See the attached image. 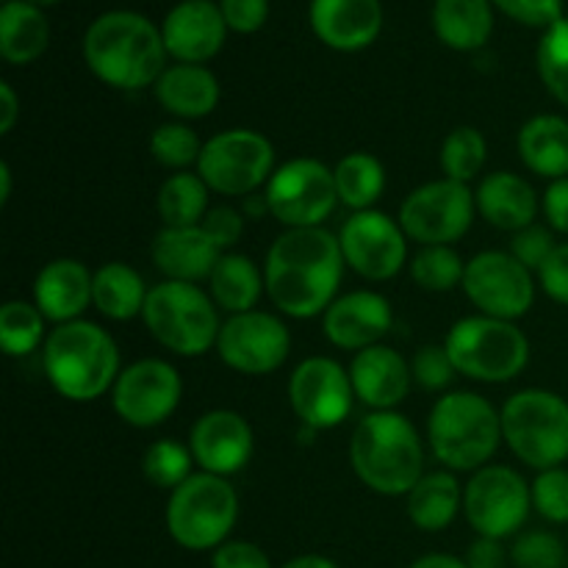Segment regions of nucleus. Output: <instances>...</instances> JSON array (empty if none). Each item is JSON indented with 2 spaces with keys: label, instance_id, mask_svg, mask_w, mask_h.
Masks as SVG:
<instances>
[{
  "label": "nucleus",
  "instance_id": "1",
  "mask_svg": "<svg viewBox=\"0 0 568 568\" xmlns=\"http://www.w3.org/2000/svg\"><path fill=\"white\" fill-rule=\"evenodd\" d=\"M344 266L342 244L327 227H286L266 250V297L283 316L314 320L336 300Z\"/></svg>",
  "mask_w": 568,
  "mask_h": 568
},
{
  "label": "nucleus",
  "instance_id": "2",
  "mask_svg": "<svg viewBox=\"0 0 568 568\" xmlns=\"http://www.w3.org/2000/svg\"><path fill=\"white\" fill-rule=\"evenodd\" d=\"M166 55L161 28L136 11H105L83 33V61L92 75L122 92L155 87Z\"/></svg>",
  "mask_w": 568,
  "mask_h": 568
},
{
  "label": "nucleus",
  "instance_id": "3",
  "mask_svg": "<svg viewBox=\"0 0 568 568\" xmlns=\"http://www.w3.org/2000/svg\"><path fill=\"white\" fill-rule=\"evenodd\" d=\"M349 466L369 491L408 497L425 477V447L419 430L397 410H372L349 438Z\"/></svg>",
  "mask_w": 568,
  "mask_h": 568
},
{
  "label": "nucleus",
  "instance_id": "4",
  "mask_svg": "<svg viewBox=\"0 0 568 568\" xmlns=\"http://www.w3.org/2000/svg\"><path fill=\"white\" fill-rule=\"evenodd\" d=\"M44 377L70 403H94L120 377V349L109 331L89 320L55 325L44 338Z\"/></svg>",
  "mask_w": 568,
  "mask_h": 568
},
{
  "label": "nucleus",
  "instance_id": "5",
  "mask_svg": "<svg viewBox=\"0 0 568 568\" xmlns=\"http://www.w3.org/2000/svg\"><path fill=\"white\" fill-rule=\"evenodd\" d=\"M427 442L444 469H483L503 444V410L477 392L444 394L427 416Z\"/></svg>",
  "mask_w": 568,
  "mask_h": 568
},
{
  "label": "nucleus",
  "instance_id": "6",
  "mask_svg": "<svg viewBox=\"0 0 568 568\" xmlns=\"http://www.w3.org/2000/svg\"><path fill=\"white\" fill-rule=\"evenodd\" d=\"M142 320L150 336L181 358H197L216 349L222 331L220 308L197 283H155L144 303Z\"/></svg>",
  "mask_w": 568,
  "mask_h": 568
},
{
  "label": "nucleus",
  "instance_id": "7",
  "mask_svg": "<svg viewBox=\"0 0 568 568\" xmlns=\"http://www.w3.org/2000/svg\"><path fill=\"white\" fill-rule=\"evenodd\" d=\"M236 521L239 494L227 477L197 471L166 499V532L186 552H214L231 541Z\"/></svg>",
  "mask_w": 568,
  "mask_h": 568
},
{
  "label": "nucleus",
  "instance_id": "8",
  "mask_svg": "<svg viewBox=\"0 0 568 568\" xmlns=\"http://www.w3.org/2000/svg\"><path fill=\"white\" fill-rule=\"evenodd\" d=\"M458 375L477 383H508L530 364V338L516 322L464 316L444 338Z\"/></svg>",
  "mask_w": 568,
  "mask_h": 568
},
{
  "label": "nucleus",
  "instance_id": "9",
  "mask_svg": "<svg viewBox=\"0 0 568 568\" xmlns=\"http://www.w3.org/2000/svg\"><path fill=\"white\" fill-rule=\"evenodd\" d=\"M503 442L525 466L555 469L568 460V399L549 388H525L503 405Z\"/></svg>",
  "mask_w": 568,
  "mask_h": 568
},
{
  "label": "nucleus",
  "instance_id": "10",
  "mask_svg": "<svg viewBox=\"0 0 568 568\" xmlns=\"http://www.w3.org/2000/svg\"><path fill=\"white\" fill-rule=\"evenodd\" d=\"M275 172V148L253 128H227L203 144L197 175L225 197H253Z\"/></svg>",
  "mask_w": 568,
  "mask_h": 568
},
{
  "label": "nucleus",
  "instance_id": "11",
  "mask_svg": "<svg viewBox=\"0 0 568 568\" xmlns=\"http://www.w3.org/2000/svg\"><path fill=\"white\" fill-rule=\"evenodd\" d=\"M464 514L477 536H519L532 514V486L510 466H483L464 488Z\"/></svg>",
  "mask_w": 568,
  "mask_h": 568
},
{
  "label": "nucleus",
  "instance_id": "12",
  "mask_svg": "<svg viewBox=\"0 0 568 568\" xmlns=\"http://www.w3.org/2000/svg\"><path fill=\"white\" fill-rule=\"evenodd\" d=\"M477 200L469 183L438 181L422 183L399 205V225L410 242H419L422 247L427 244H449L466 236L475 225Z\"/></svg>",
  "mask_w": 568,
  "mask_h": 568
},
{
  "label": "nucleus",
  "instance_id": "13",
  "mask_svg": "<svg viewBox=\"0 0 568 568\" xmlns=\"http://www.w3.org/2000/svg\"><path fill=\"white\" fill-rule=\"evenodd\" d=\"M266 209L286 227H325L338 205L336 178L316 159H292L272 172Z\"/></svg>",
  "mask_w": 568,
  "mask_h": 568
},
{
  "label": "nucleus",
  "instance_id": "14",
  "mask_svg": "<svg viewBox=\"0 0 568 568\" xmlns=\"http://www.w3.org/2000/svg\"><path fill=\"white\" fill-rule=\"evenodd\" d=\"M536 277L505 250H483L466 261L464 294L483 316L516 322L536 303Z\"/></svg>",
  "mask_w": 568,
  "mask_h": 568
},
{
  "label": "nucleus",
  "instance_id": "15",
  "mask_svg": "<svg viewBox=\"0 0 568 568\" xmlns=\"http://www.w3.org/2000/svg\"><path fill=\"white\" fill-rule=\"evenodd\" d=\"M292 353V333L281 316L270 311H247L227 316L216 338V355L239 375H270L286 364Z\"/></svg>",
  "mask_w": 568,
  "mask_h": 568
},
{
  "label": "nucleus",
  "instance_id": "16",
  "mask_svg": "<svg viewBox=\"0 0 568 568\" xmlns=\"http://www.w3.org/2000/svg\"><path fill=\"white\" fill-rule=\"evenodd\" d=\"M288 403L311 430H333L353 414L355 388L349 369L327 355H311L288 377Z\"/></svg>",
  "mask_w": 568,
  "mask_h": 568
},
{
  "label": "nucleus",
  "instance_id": "17",
  "mask_svg": "<svg viewBox=\"0 0 568 568\" xmlns=\"http://www.w3.org/2000/svg\"><path fill=\"white\" fill-rule=\"evenodd\" d=\"M183 397V381L164 358H142L125 366L111 388V405L125 425L150 430L170 419Z\"/></svg>",
  "mask_w": 568,
  "mask_h": 568
},
{
  "label": "nucleus",
  "instance_id": "18",
  "mask_svg": "<svg viewBox=\"0 0 568 568\" xmlns=\"http://www.w3.org/2000/svg\"><path fill=\"white\" fill-rule=\"evenodd\" d=\"M344 264L364 281H392L408 264V236L394 216L369 209L349 216L338 231Z\"/></svg>",
  "mask_w": 568,
  "mask_h": 568
},
{
  "label": "nucleus",
  "instance_id": "19",
  "mask_svg": "<svg viewBox=\"0 0 568 568\" xmlns=\"http://www.w3.org/2000/svg\"><path fill=\"white\" fill-rule=\"evenodd\" d=\"M189 449H192L200 471L216 477L239 475L253 458V427L239 410H205L189 430Z\"/></svg>",
  "mask_w": 568,
  "mask_h": 568
},
{
  "label": "nucleus",
  "instance_id": "20",
  "mask_svg": "<svg viewBox=\"0 0 568 568\" xmlns=\"http://www.w3.org/2000/svg\"><path fill=\"white\" fill-rule=\"evenodd\" d=\"M392 325V303L372 288L342 294L322 314V333L327 342L338 349H349V353H361V349L381 344Z\"/></svg>",
  "mask_w": 568,
  "mask_h": 568
},
{
  "label": "nucleus",
  "instance_id": "21",
  "mask_svg": "<svg viewBox=\"0 0 568 568\" xmlns=\"http://www.w3.org/2000/svg\"><path fill=\"white\" fill-rule=\"evenodd\" d=\"M161 37L178 64H205L225 44L227 22L214 0H183L164 17Z\"/></svg>",
  "mask_w": 568,
  "mask_h": 568
},
{
  "label": "nucleus",
  "instance_id": "22",
  "mask_svg": "<svg viewBox=\"0 0 568 568\" xmlns=\"http://www.w3.org/2000/svg\"><path fill=\"white\" fill-rule=\"evenodd\" d=\"M311 28L322 44L342 53L364 50L381 37V0H311Z\"/></svg>",
  "mask_w": 568,
  "mask_h": 568
},
{
  "label": "nucleus",
  "instance_id": "23",
  "mask_svg": "<svg viewBox=\"0 0 568 568\" xmlns=\"http://www.w3.org/2000/svg\"><path fill=\"white\" fill-rule=\"evenodd\" d=\"M349 381H353L355 397L372 410H394L399 403H405L414 386L410 364L386 344L355 353L349 364Z\"/></svg>",
  "mask_w": 568,
  "mask_h": 568
},
{
  "label": "nucleus",
  "instance_id": "24",
  "mask_svg": "<svg viewBox=\"0 0 568 568\" xmlns=\"http://www.w3.org/2000/svg\"><path fill=\"white\" fill-rule=\"evenodd\" d=\"M153 255L155 270L164 275V281H181V283H200L209 281L214 266L225 253L220 244L205 233L203 225L192 227H161L159 236L153 239Z\"/></svg>",
  "mask_w": 568,
  "mask_h": 568
},
{
  "label": "nucleus",
  "instance_id": "25",
  "mask_svg": "<svg viewBox=\"0 0 568 568\" xmlns=\"http://www.w3.org/2000/svg\"><path fill=\"white\" fill-rule=\"evenodd\" d=\"M94 272L78 258H55L39 270L33 281V303L42 316L55 325L81 320L83 311L92 305Z\"/></svg>",
  "mask_w": 568,
  "mask_h": 568
},
{
  "label": "nucleus",
  "instance_id": "26",
  "mask_svg": "<svg viewBox=\"0 0 568 568\" xmlns=\"http://www.w3.org/2000/svg\"><path fill=\"white\" fill-rule=\"evenodd\" d=\"M477 214L499 231L516 233L532 225L538 214V194L527 178L516 172H491L475 192Z\"/></svg>",
  "mask_w": 568,
  "mask_h": 568
},
{
  "label": "nucleus",
  "instance_id": "27",
  "mask_svg": "<svg viewBox=\"0 0 568 568\" xmlns=\"http://www.w3.org/2000/svg\"><path fill=\"white\" fill-rule=\"evenodd\" d=\"M155 100L175 120H203L220 105L222 89L214 72L203 64L166 67L153 87Z\"/></svg>",
  "mask_w": 568,
  "mask_h": 568
},
{
  "label": "nucleus",
  "instance_id": "28",
  "mask_svg": "<svg viewBox=\"0 0 568 568\" xmlns=\"http://www.w3.org/2000/svg\"><path fill=\"white\" fill-rule=\"evenodd\" d=\"M519 159L532 175L560 181L568 178V120L560 114H536L521 125Z\"/></svg>",
  "mask_w": 568,
  "mask_h": 568
},
{
  "label": "nucleus",
  "instance_id": "29",
  "mask_svg": "<svg viewBox=\"0 0 568 568\" xmlns=\"http://www.w3.org/2000/svg\"><path fill=\"white\" fill-rule=\"evenodd\" d=\"M405 510H408V519L416 530H447L464 510V488H460L455 471L442 469L422 477L405 497Z\"/></svg>",
  "mask_w": 568,
  "mask_h": 568
},
{
  "label": "nucleus",
  "instance_id": "30",
  "mask_svg": "<svg viewBox=\"0 0 568 568\" xmlns=\"http://www.w3.org/2000/svg\"><path fill=\"white\" fill-rule=\"evenodd\" d=\"M266 292L264 270L250 255L225 253L209 277V294L216 308L225 314H247L255 311Z\"/></svg>",
  "mask_w": 568,
  "mask_h": 568
},
{
  "label": "nucleus",
  "instance_id": "31",
  "mask_svg": "<svg viewBox=\"0 0 568 568\" xmlns=\"http://www.w3.org/2000/svg\"><path fill=\"white\" fill-rule=\"evenodd\" d=\"M50 44V22L39 6L28 0H9L0 9V55L22 67L37 61Z\"/></svg>",
  "mask_w": 568,
  "mask_h": 568
},
{
  "label": "nucleus",
  "instance_id": "32",
  "mask_svg": "<svg viewBox=\"0 0 568 568\" xmlns=\"http://www.w3.org/2000/svg\"><path fill=\"white\" fill-rule=\"evenodd\" d=\"M433 31L447 48L460 53L480 50L494 31L491 0H436Z\"/></svg>",
  "mask_w": 568,
  "mask_h": 568
},
{
  "label": "nucleus",
  "instance_id": "33",
  "mask_svg": "<svg viewBox=\"0 0 568 568\" xmlns=\"http://www.w3.org/2000/svg\"><path fill=\"white\" fill-rule=\"evenodd\" d=\"M150 288L144 286V277L125 261H111L94 272L92 305L111 322H128L142 316L148 303Z\"/></svg>",
  "mask_w": 568,
  "mask_h": 568
},
{
  "label": "nucleus",
  "instance_id": "34",
  "mask_svg": "<svg viewBox=\"0 0 568 568\" xmlns=\"http://www.w3.org/2000/svg\"><path fill=\"white\" fill-rule=\"evenodd\" d=\"M333 178H336L338 203L353 209L355 214L369 211L386 192V166L366 150H355L338 159Z\"/></svg>",
  "mask_w": 568,
  "mask_h": 568
},
{
  "label": "nucleus",
  "instance_id": "35",
  "mask_svg": "<svg viewBox=\"0 0 568 568\" xmlns=\"http://www.w3.org/2000/svg\"><path fill=\"white\" fill-rule=\"evenodd\" d=\"M209 194L211 189L205 186L203 178L197 172H175L166 178L155 197V209H159L164 227H192L203 225L205 214H209Z\"/></svg>",
  "mask_w": 568,
  "mask_h": 568
},
{
  "label": "nucleus",
  "instance_id": "36",
  "mask_svg": "<svg viewBox=\"0 0 568 568\" xmlns=\"http://www.w3.org/2000/svg\"><path fill=\"white\" fill-rule=\"evenodd\" d=\"M44 316L37 303L9 300L0 308V347L9 358H26L44 344Z\"/></svg>",
  "mask_w": 568,
  "mask_h": 568
},
{
  "label": "nucleus",
  "instance_id": "37",
  "mask_svg": "<svg viewBox=\"0 0 568 568\" xmlns=\"http://www.w3.org/2000/svg\"><path fill=\"white\" fill-rule=\"evenodd\" d=\"M410 277L425 292H453L464 286L466 261L449 244H427L410 258Z\"/></svg>",
  "mask_w": 568,
  "mask_h": 568
},
{
  "label": "nucleus",
  "instance_id": "38",
  "mask_svg": "<svg viewBox=\"0 0 568 568\" xmlns=\"http://www.w3.org/2000/svg\"><path fill=\"white\" fill-rule=\"evenodd\" d=\"M442 170L444 178L458 183L475 181L488 161V142L475 125H460L447 133L442 144Z\"/></svg>",
  "mask_w": 568,
  "mask_h": 568
},
{
  "label": "nucleus",
  "instance_id": "39",
  "mask_svg": "<svg viewBox=\"0 0 568 568\" xmlns=\"http://www.w3.org/2000/svg\"><path fill=\"white\" fill-rule=\"evenodd\" d=\"M192 449L175 438H159L142 455L144 480L155 488H164V491H175L178 486H183L192 477Z\"/></svg>",
  "mask_w": 568,
  "mask_h": 568
},
{
  "label": "nucleus",
  "instance_id": "40",
  "mask_svg": "<svg viewBox=\"0 0 568 568\" xmlns=\"http://www.w3.org/2000/svg\"><path fill=\"white\" fill-rule=\"evenodd\" d=\"M538 75L547 92L568 109V17L544 31L536 53Z\"/></svg>",
  "mask_w": 568,
  "mask_h": 568
},
{
  "label": "nucleus",
  "instance_id": "41",
  "mask_svg": "<svg viewBox=\"0 0 568 568\" xmlns=\"http://www.w3.org/2000/svg\"><path fill=\"white\" fill-rule=\"evenodd\" d=\"M197 131L186 122H164L150 133V155L159 161L161 166L175 172H186V166L197 164L200 153H203Z\"/></svg>",
  "mask_w": 568,
  "mask_h": 568
},
{
  "label": "nucleus",
  "instance_id": "42",
  "mask_svg": "<svg viewBox=\"0 0 568 568\" xmlns=\"http://www.w3.org/2000/svg\"><path fill=\"white\" fill-rule=\"evenodd\" d=\"M510 564L514 568H566V544L549 530L519 532L510 547Z\"/></svg>",
  "mask_w": 568,
  "mask_h": 568
},
{
  "label": "nucleus",
  "instance_id": "43",
  "mask_svg": "<svg viewBox=\"0 0 568 568\" xmlns=\"http://www.w3.org/2000/svg\"><path fill=\"white\" fill-rule=\"evenodd\" d=\"M532 510L549 525H568V469L538 471L532 480Z\"/></svg>",
  "mask_w": 568,
  "mask_h": 568
},
{
  "label": "nucleus",
  "instance_id": "44",
  "mask_svg": "<svg viewBox=\"0 0 568 568\" xmlns=\"http://www.w3.org/2000/svg\"><path fill=\"white\" fill-rule=\"evenodd\" d=\"M410 375H414L416 386L425 392H444L455 381L458 369L444 344H425L416 349L414 361H410Z\"/></svg>",
  "mask_w": 568,
  "mask_h": 568
},
{
  "label": "nucleus",
  "instance_id": "45",
  "mask_svg": "<svg viewBox=\"0 0 568 568\" xmlns=\"http://www.w3.org/2000/svg\"><path fill=\"white\" fill-rule=\"evenodd\" d=\"M555 247H558V242H555L552 227L532 222V225L521 227V231L514 233L508 253L514 255L519 264H525L532 275H538V270L547 264L549 255L555 253Z\"/></svg>",
  "mask_w": 568,
  "mask_h": 568
},
{
  "label": "nucleus",
  "instance_id": "46",
  "mask_svg": "<svg viewBox=\"0 0 568 568\" xmlns=\"http://www.w3.org/2000/svg\"><path fill=\"white\" fill-rule=\"evenodd\" d=\"M491 3L505 11L510 20L530 28H544V31L564 20V0H491Z\"/></svg>",
  "mask_w": 568,
  "mask_h": 568
},
{
  "label": "nucleus",
  "instance_id": "47",
  "mask_svg": "<svg viewBox=\"0 0 568 568\" xmlns=\"http://www.w3.org/2000/svg\"><path fill=\"white\" fill-rule=\"evenodd\" d=\"M211 568H272V560L255 541H225L211 552Z\"/></svg>",
  "mask_w": 568,
  "mask_h": 568
},
{
  "label": "nucleus",
  "instance_id": "48",
  "mask_svg": "<svg viewBox=\"0 0 568 568\" xmlns=\"http://www.w3.org/2000/svg\"><path fill=\"white\" fill-rule=\"evenodd\" d=\"M227 31L255 33L270 17V0H220Z\"/></svg>",
  "mask_w": 568,
  "mask_h": 568
},
{
  "label": "nucleus",
  "instance_id": "49",
  "mask_svg": "<svg viewBox=\"0 0 568 568\" xmlns=\"http://www.w3.org/2000/svg\"><path fill=\"white\" fill-rule=\"evenodd\" d=\"M244 216L247 214L231 209V205H216V209H211L209 214H205L203 220L205 233L220 244L222 253L239 244V239H242L244 233Z\"/></svg>",
  "mask_w": 568,
  "mask_h": 568
},
{
  "label": "nucleus",
  "instance_id": "50",
  "mask_svg": "<svg viewBox=\"0 0 568 568\" xmlns=\"http://www.w3.org/2000/svg\"><path fill=\"white\" fill-rule=\"evenodd\" d=\"M538 286L549 300L568 308V242L558 244L547 264L538 270Z\"/></svg>",
  "mask_w": 568,
  "mask_h": 568
},
{
  "label": "nucleus",
  "instance_id": "51",
  "mask_svg": "<svg viewBox=\"0 0 568 568\" xmlns=\"http://www.w3.org/2000/svg\"><path fill=\"white\" fill-rule=\"evenodd\" d=\"M541 209L544 216H547V225L560 236H568V178L549 181L547 192L541 197Z\"/></svg>",
  "mask_w": 568,
  "mask_h": 568
},
{
  "label": "nucleus",
  "instance_id": "52",
  "mask_svg": "<svg viewBox=\"0 0 568 568\" xmlns=\"http://www.w3.org/2000/svg\"><path fill=\"white\" fill-rule=\"evenodd\" d=\"M464 560L469 568H505L510 560V552L505 549V544L499 538L477 536L469 544V549H466Z\"/></svg>",
  "mask_w": 568,
  "mask_h": 568
},
{
  "label": "nucleus",
  "instance_id": "53",
  "mask_svg": "<svg viewBox=\"0 0 568 568\" xmlns=\"http://www.w3.org/2000/svg\"><path fill=\"white\" fill-rule=\"evenodd\" d=\"M17 120H20V100L11 83L3 81L0 83V133L14 131Z\"/></svg>",
  "mask_w": 568,
  "mask_h": 568
},
{
  "label": "nucleus",
  "instance_id": "54",
  "mask_svg": "<svg viewBox=\"0 0 568 568\" xmlns=\"http://www.w3.org/2000/svg\"><path fill=\"white\" fill-rule=\"evenodd\" d=\"M408 568H469V566H466V560L458 558V555L430 552V555H422V558H416Z\"/></svg>",
  "mask_w": 568,
  "mask_h": 568
},
{
  "label": "nucleus",
  "instance_id": "55",
  "mask_svg": "<svg viewBox=\"0 0 568 568\" xmlns=\"http://www.w3.org/2000/svg\"><path fill=\"white\" fill-rule=\"evenodd\" d=\"M281 568H342V566H338L333 558H327V555L308 552V555H297V558L286 560Z\"/></svg>",
  "mask_w": 568,
  "mask_h": 568
},
{
  "label": "nucleus",
  "instance_id": "56",
  "mask_svg": "<svg viewBox=\"0 0 568 568\" xmlns=\"http://www.w3.org/2000/svg\"><path fill=\"white\" fill-rule=\"evenodd\" d=\"M11 200V166L0 164V205H6Z\"/></svg>",
  "mask_w": 568,
  "mask_h": 568
},
{
  "label": "nucleus",
  "instance_id": "57",
  "mask_svg": "<svg viewBox=\"0 0 568 568\" xmlns=\"http://www.w3.org/2000/svg\"><path fill=\"white\" fill-rule=\"evenodd\" d=\"M28 3H33V6H39V9H44V6H55V3H59V0H28Z\"/></svg>",
  "mask_w": 568,
  "mask_h": 568
},
{
  "label": "nucleus",
  "instance_id": "58",
  "mask_svg": "<svg viewBox=\"0 0 568 568\" xmlns=\"http://www.w3.org/2000/svg\"><path fill=\"white\" fill-rule=\"evenodd\" d=\"M3 3H9V0H3Z\"/></svg>",
  "mask_w": 568,
  "mask_h": 568
}]
</instances>
